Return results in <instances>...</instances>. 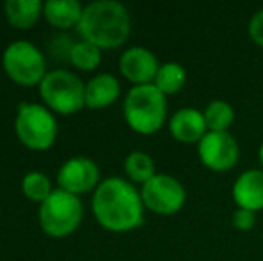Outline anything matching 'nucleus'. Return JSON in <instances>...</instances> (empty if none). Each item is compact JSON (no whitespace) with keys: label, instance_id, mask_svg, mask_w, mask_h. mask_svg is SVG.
I'll use <instances>...</instances> for the list:
<instances>
[{"label":"nucleus","instance_id":"nucleus-14","mask_svg":"<svg viewBox=\"0 0 263 261\" xmlns=\"http://www.w3.org/2000/svg\"><path fill=\"white\" fill-rule=\"evenodd\" d=\"M120 95V84L111 73H99L86 84V106L102 109L111 106Z\"/></svg>","mask_w":263,"mask_h":261},{"label":"nucleus","instance_id":"nucleus-10","mask_svg":"<svg viewBox=\"0 0 263 261\" xmlns=\"http://www.w3.org/2000/svg\"><path fill=\"white\" fill-rule=\"evenodd\" d=\"M101 172L90 157L77 156L68 159L58 172V185L73 195L88 193L97 186Z\"/></svg>","mask_w":263,"mask_h":261},{"label":"nucleus","instance_id":"nucleus-22","mask_svg":"<svg viewBox=\"0 0 263 261\" xmlns=\"http://www.w3.org/2000/svg\"><path fill=\"white\" fill-rule=\"evenodd\" d=\"M233 226L238 231H251L256 226V213L238 208L233 213Z\"/></svg>","mask_w":263,"mask_h":261},{"label":"nucleus","instance_id":"nucleus-6","mask_svg":"<svg viewBox=\"0 0 263 261\" xmlns=\"http://www.w3.org/2000/svg\"><path fill=\"white\" fill-rule=\"evenodd\" d=\"M14 129L20 142L32 150L50 149L58 138V122L52 113L40 104L22 102L18 106Z\"/></svg>","mask_w":263,"mask_h":261},{"label":"nucleus","instance_id":"nucleus-1","mask_svg":"<svg viewBox=\"0 0 263 261\" xmlns=\"http://www.w3.org/2000/svg\"><path fill=\"white\" fill-rule=\"evenodd\" d=\"M95 218L104 229L127 233L143 224V200L140 192L129 181L109 177L97 186L93 193Z\"/></svg>","mask_w":263,"mask_h":261},{"label":"nucleus","instance_id":"nucleus-7","mask_svg":"<svg viewBox=\"0 0 263 261\" xmlns=\"http://www.w3.org/2000/svg\"><path fill=\"white\" fill-rule=\"evenodd\" d=\"M2 66L6 70L7 77L22 86H34L40 84L47 72L45 57L40 52L38 47L31 42H14L4 50Z\"/></svg>","mask_w":263,"mask_h":261},{"label":"nucleus","instance_id":"nucleus-18","mask_svg":"<svg viewBox=\"0 0 263 261\" xmlns=\"http://www.w3.org/2000/svg\"><path fill=\"white\" fill-rule=\"evenodd\" d=\"M124 168L131 181L142 183V185H145L147 181H151L156 175V167H154L153 157L147 152H142V150H135V152L129 154L124 161Z\"/></svg>","mask_w":263,"mask_h":261},{"label":"nucleus","instance_id":"nucleus-2","mask_svg":"<svg viewBox=\"0 0 263 261\" xmlns=\"http://www.w3.org/2000/svg\"><path fill=\"white\" fill-rule=\"evenodd\" d=\"M77 31L99 49H117L131 34V16L115 0H97L84 7Z\"/></svg>","mask_w":263,"mask_h":261},{"label":"nucleus","instance_id":"nucleus-12","mask_svg":"<svg viewBox=\"0 0 263 261\" xmlns=\"http://www.w3.org/2000/svg\"><path fill=\"white\" fill-rule=\"evenodd\" d=\"M170 134L181 143H199L208 132L204 113L194 108H183L172 115L168 122Z\"/></svg>","mask_w":263,"mask_h":261},{"label":"nucleus","instance_id":"nucleus-9","mask_svg":"<svg viewBox=\"0 0 263 261\" xmlns=\"http://www.w3.org/2000/svg\"><path fill=\"white\" fill-rule=\"evenodd\" d=\"M199 159L204 167L215 172L231 170L240 157V147L229 132L208 131L204 138L197 143Z\"/></svg>","mask_w":263,"mask_h":261},{"label":"nucleus","instance_id":"nucleus-16","mask_svg":"<svg viewBox=\"0 0 263 261\" xmlns=\"http://www.w3.org/2000/svg\"><path fill=\"white\" fill-rule=\"evenodd\" d=\"M6 18L16 29H31L43 13V4L40 0H7L4 4Z\"/></svg>","mask_w":263,"mask_h":261},{"label":"nucleus","instance_id":"nucleus-21","mask_svg":"<svg viewBox=\"0 0 263 261\" xmlns=\"http://www.w3.org/2000/svg\"><path fill=\"white\" fill-rule=\"evenodd\" d=\"M22 192L24 195L32 202H45L50 193L54 192L50 179L42 172H29L24 179H22Z\"/></svg>","mask_w":263,"mask_h":261},{"label":"nucleus","instance_id":"nucleus-23","mask_svg":"<svg viewBox=\"0 0 263 261\" xmlns=\"http://www.w3.org/2000/svg\"><path fill=\"white\" fill-rule=\"evenodd\" d=\"M249 36L258 47L263 49V9L256 11L249 22Z\"/></svg>","mask_w":263,"mask_h":261},{"label":"nucleus","instance_id":"nucleus-24","mask_svg":"<svg viewBox=\"0 0 263 261\" xmlns=\"http://www.w3.org/2000/svg\"><path fill=\"white\" fill-rule=\"evenodd\" d=\"M260 163H261V168H263V143L260 147Z\"/></svg>","mask_w":263,"mask_h":261},{"label":"nucleus","instance_id":"nucleus-17","mask_svg":"<svg viewBox=\"0 0 263 261\" xmlns=\"http://www.w3.org/2000/svg\"><path fill=\"white\" fill-rule=\"evenodd\" d=\"M186 70L179 63H165L159 66V72L154 79V86L161 91L163 95H176L186 84Z\"/></svg>","mask_w":263,"mask_h":261},{"label":"nucleus","instance_id":"nucleus-11","mask_svg":"<svg viewBox=\"0 0 263 261\" xmlns=\"http://www.w3.org/2000/svg\"><path fill=\"white\" fill-rule=\"evenodd\" d=\"M118 68L125 79L135 83L136 86H142V84H153L159 72V63L158 57L149 49L131 47L120 56Z\"/></svg>","mask_w":263,"mask_h":261},{"label":"nucleus","instance_id":"nucleus-4","mask_svg":"<svg viewBox=\"0 0 263 261\" xmlns=\"http://www.w3.org/2000/svg\"><path fill=\"white\" fill-rule=\"evenodd\" d=\"M40 95L55 113L72 115L86 106V84L72 72L52 70L40 83Z\"/></svg>","mask_w":263,"mask_h":261},{"label":"nucleus","instance_id":"nucleus-19","mask_svg":"<svg viewBox=\"0 0 263 261\" xmlns=\"http://www.w3.org/2000/svg\"><path fill=\"white\" fill-rule=\"evenodd\" d=\"M204 120L208 131L211 132H228L235 122V109L226 101H213L206 106Z\"/></svg>","mask_w":263,"mask_h":261},{"label":"nucleus","instance_id":"nucleus-5","mask_svg":"<svg viewBox=\"0 0 263 261\" xmlns=\"http://www.w3.org/2000/svg\"><path fill=\"white\" fill-rule=\"evenodd\" d=\"M83 220V202L65 190H54L40 204V226L49 236L63 238L72 234Z\"/></svg>","mask_w":263,"mask_h":261},{"label":"nucleus","instance_id":"nucleus-20","mask_svg":"<svg viewBox=\"0 0 263 261\" xmlns=\"http://www.w3.org/2000/svg\"><path fill=\"white\" fill-rule=\"evenodd\" d=\"M68 59L76 68L90 72V70H95L101 65V49L95 47L93 43L83 39V42L73 43L72 50L68 54Z\"/></svg>","mask_w":263,"mask_h":261},{"label":"nucleus","instance_id":"nucleus-13","mask_svg":"<svg viewBox=\"0 0 263 261\" xmlns=\"http://www.w3.org/2000/svg\"><path fill=\"white\" fill-rule=\"evenodd\" d=\"M233 198L240 209L253 213L263 209V170L253 168L240 174L233 186Z\"/></svg>","mask_w":263,"mask_h":261},{"label":"nucleus","instance_id":"nucleus-3","mask_svg":"<svg viewBox=\"0 0 263 261\" xmlns=\"http://www.w3.org/2000/svg\"><path fill=\"white\" fill-rule=\"evenodd\" d=\"M127 126L140 134H154L166 118V97L153 84L133 86L124 102Z\"/></svg>","mask_w":263,"mask_h":261},{"label":"nucleus","instance_id":"nucleus-15","mask_svg":"<svg viewBox=\"0 0 263 261\" xmlns=\"http://www.w3.org/2000/svg\"><path fill=\"white\" fill-rule=\"evenodd\" d=\"M84 7L77 0H49L43 4V14L47 22L58 29L77 27Z\"/></svg>","mask_w":263,"mask_h":261},{"label":"nucleus","instance_id":"nucleus-8","mask_svg":"<svg viewBox=\"0 0 263 261\" xmlns=\"http://www.w3.org/2000/svg\"><path fill=\"white\" fill-rule=\"evenodd\" d=\"M142 200L147 209L156 215H174L186 202V190L176 177L168 174H156L142 185Z\"/></svg>","mask_w":263,"mask_h":261}]
</instances>
